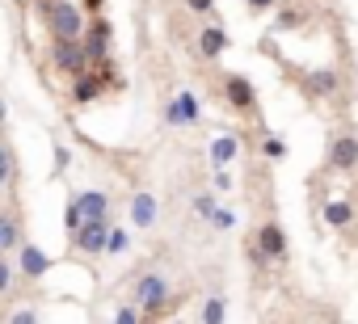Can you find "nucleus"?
I'll use <instances>...</instances> for the list:
<instances>
[{
	"label": "nucleus",
	"instance_id": "f257e3e1",
	"mask_svg": "<svg viewBox=\"0 0 358 324\" xmlns=\"http://www.w3.org/2000/svg\"><path fill=\"white\" fill-rule=\"evenodd\" d=\"M47 22H51L55 38H80V13L68 0H47Z\"/></svg>",
	"mask_w": 358,
	"mask_h": 324
},
{
	"label": "nucleus",
	"instance_id": "f03ea898",
	"mask_svg": "<svg viewBox=\"0 0 358 324\" xmlns=\"http://www.w3.org/2000/svg\"><path fill=\"white\" fill-rule=\"evenodd\" d=\"M169 303V282L160 278V274H143L139 282H135V307H143V311H160Z\"/></svg>",
	"mask_w": 358,
	"mask_h": 324
},
{
	"label": "nucleus",
	"instance_id": "7ed1b4c3",
	"mask_svg": "<svg viewBox=\"0 0 358 324\" xmlns=\"http://www.w3.org/2000/svg\"><path fill=\"white\" fill-rule=\"evenodd\" d=\"M110 236H114V228H110L106 219H89L72 240H76L80 253H101V249H110Z\"/></svg>",
	"mask_w": 358,
	"mask_h": 324
},
{
	"label": "nucleus",
	"instance_id": "20e7f679",
	"mask_svg": "<svg viewBox=\"0 0 358 324\" xmlns=\"http://www.w3.org/2000/svg\"><path fill=\"white\" fill-rule=\"evenodd\" d=\"M55 64H59L64 72H72V76H85V64H93V59H89V51H85L76 38H59V43H55Z\"/></svg>",
	"mask_w": 358,
	"mask_h": 324
},
{
	"label": "nucleus",
	"instance_id": "39448f33",
	"mask_svg": "<svg viewBox=\"0 0 358 324\" xmlns=\"http://www.w3.org/2000/svg\"><path fill=\"white\" fill-rule=\"evenodd\" d=\"M164 118H169V126H194L199 122V97L194 93H177L164 105Z\"/></svg>",
	"mask_w": 358,
	"mask_h": 324
},
{
	"label": "nucleus",
	"instance_id": "423d86ee",
	"mask_svg": "<svg viewBox=\"0 0 358 324\" xmlns=\"http://www.w3.org/2000/svg\"><path fill=\"white\" fill-rule=\"evenodd\" d=\"M257 249H262L266 257L282 261V257H287V236H282V228H278V223H266V228L257 232Z\"/></svg>",
	"mask_w": 358,
	"mask_h": 324
},
{
	"label": "nucleus",
	"instance_id": "0eeeda50",
	"mask_svg": "<svg viewBox=\"0 0 358 324\" xmlns=\"http://www.w3.org/2000/svg\"><path fill=\"white\" fill-rule=\"evenodd\" d=\"M329 160H333V169H354V165H358V139H354V135H341V139H333V147H329Z\"/></svg>",
	"mask_w": 358,
	"mask_h": 324
},
{
	"label": "nucleus",
	"instance_id": "6e6552de",
	"mask_svg": "<svg viewBox=\"0 0 358 324\" xmlns=\"http://www.w3.org/2000/svg\"><path fill=\"white\" fill-rule=\"evenodd\" d=\"M131 223H135L139 232L156 223V198H152V194H135V198H131Z\"/></svg>",
	"mask_w": 358,
	"mask_h": 324
},
{
	"label": "nucleus",
	"instance_id": "1a4fd4ad",
	"mask_svg": "<svg viewBox=\"0 0 358 324\" xmlns=\"http://www.w3.org/2000/svg\"><path fill=\"white\" fill-rule=\"evenodd\" d=\"M106 47H110V26H106V22L97 17V22L89 26V38H85V51H89V59L97 64V59L106 55Z\"/></svg>",
	"mask_w": 358,
	"mask_h": 324
},
{
	"label": "nucleus",
	"instance_id": "9d476101",
	"mask_svg": "<svg viewBox=\"0 0 358 324\" xmlns=\"http://www.w3.org/2000/svg\"><path fill=\"white\" fill-rule=\"evenodd\" d=\"M236 147H241L236 135H220V139L211 143V165H215V169H228L232 160H236Z\"/></svg>",
	"mask_w": 358,
	"mask_h": 324
},
{
	"label": "nucleus",
	"instance_id": "9b49d317",
	"mask_svg": "<svg viewBox=\"0 0 358 324\" xmlns=\"http://www.w3.org/2000/svg\"><path fill=\"white\" fill-rule=\"evenodd\" d=\"M76 207H80V215H85V219H106L110 198H106V194H97V190H89V194H80V198H76Z\"/></svg>",
	"mask_w": 358,
	"mask_h": 324
},
{
	"label": "nucleus",
	"instance_id": "f8f14e48",
	"mask_svg": "<svg viewBox=\"0 0 358 324\" xmlns=\"http://www.w3.org/2000/svg\"><path fill=\"white\" fill-rule=\"evenodd\" d=\"M22 270H26L30 278H43V274L51 270V257H47L43 249H34V244H26V249H22Z\"/></svg>",
	"mask_w": 358,
	"mask_h": 324
},
{
	"label": "nucleus",
	"instance_id": "ddd939ff",
	"mask_svg": "<svg viewBox=\"0 0 358 324\" xmlns=\"http://www.w3.org/2000/svg\"><path fill=\"white\" fill-rule=\"evenodd\" d=\"M228 101H232L236 110H249V105H253V84H249L245 76H232V80H228Z\"/></svg>",
	"mask_w": 358,
	"mask_h": 324
},
{
	"label": "nucleus",
	"instance_id": "4468645a",
	"mask_svg": "<svg viewBox=\"0 0 358 324\" xmlns=\"http://www.w3.org/2000/svg\"><path fill=\"white\" fill-rule=\"evenodd\" d=\"M199 47H203V55H207V59H215V55L228 47V34H224L220 26H207V30H203V38H199Z\"/></svg>",
	"mask_w": 358,
	"mask_h": 324
},
{
	"label": "nucleus",
	"instance_id": "2eb2a0df",
	"mask_svg": "<svg viewBox=\"0 0 358 324\" xmlns=\"http://www.w3.org/2000/svg\"><path fill=\"white\" fill-rule=\"evenodd\" d=\"M303 89H308L312 97H324V93L337 89V72H312V76L303 80Z\"/></svg>",
	"mask_w": 358,
	"mask_h": 324
},
{
	"label": "nucleus",
	"instance_id": "dca6fc26",
	"mask_svg": "<svg viewBox=\"0 0 358 324\" xmlns=\"http://www.w3.org/2000/svg\"><path fill=\"white\" fill-rule=\"evenodd\" d=\"M97 93H101V80L97 76H76V93H72L76 101H93Z\"/></svg>",
	"mask_w": 358,
	"mask_h": 324
},
{
	"label": "nucleus",
	"instance_id": "f3484780",
	"mask_svg": "<svg viewBox=\"0 0 358 324\" xmlns=\"http://www.w3.org/2000/svg\"><path fill=\"white\" fill-rule=\"evenodd\" d=\"M324 219H329L333 228H345V223L354 219V211H350L345 202H329V207H324Z\"/></svg>",
	"mask_w": 358,
	"mask_h": 324
},
{
	"label": "nucleus",
	"instance_id": "a211bd4d",
	"mask_svg": "<svg viewBox=\"0 0 358 324\" xmlns=\"http://www.w3.org/2000/svg\"><path fill=\"white\" fill-rule=\"evenodd\" d=\"M203 324H224V299L220 295H211L203 303Z\"/></svg>",
	"mask_w": 358,
	"mask_h": 324
},
{
	"label": "nucleus",
	"instance_id": "6ab92c4d",
	"mask_svg": "<svg viewBox=\"0 0 358 324\" xmlns=\"http://www.w3.org/2000/svg\"><path fill=\"white\" fill-rule=\"evenodd\" d=\"M85 223H89V219H85V215H80V207H76V202H72V207H68V211H64V228H68V232H72V236H76V232H80V228H85Z\"/></svg>",
	"mask_w": 358,
	"mask_h": 324
},
{
	"label": "nucleus",
	"instance_id": "aec40b11",
	"mask_svg": "<svg viewBox=\"0 0 358 324\" xmlns=\"http://www.w3.org/2000/svg\"><path fill=\"white\" fill-rule=\"evenodd\" d=\"M13 244H17V223L0 219V249H13Z\"/></svg>",
	"mask_w": 358,
	"mask_h": 324
},
{
	"label": "nucleus",
	"instance_id": "412c9836",
	"mask_svg": "<svg viewBox=\"0 0 358 324\" xmlns=\"http://www.w3.org/2000/svg\"><path fill=\"white\" fill-rule=\"evenodd\" d=\"M194 211H199L203 219H215V215H220V207H215L211 194H199V198H194Z\"/></svg>",
	"mask_w": 358,
	"mask_h": 324
},
{
	"label": "nucleus",
	"instance_id": "4be33fe9",
	"mask_svg": "<svg viewBox=\"0 0 358 324\" xmlns=\"http://www.w3.org/2000/svg\"><path fill=\"white\" fill-rule=\"evenodd\" d=\"M127 244H131V236H127L122 228H114V236H110V253H122Z\"/></svg>",
	"mask_w": 358,
	"mask_h": 324
},
{
	"label": "nucleus",
	"instance_id": "5701e85b",
	"mask_svg": "<svg viewBox=\"0 0 358 324\" xmlns=\"http://www.w3.org/2000/svg\"><path fill=\"white\" fill-rule=\"evenodd\" d=\"M114 324H139V311H135V307H118Z\"/></svg>",
	"mask_w": 358,
	"mask_h": 324
},
{
	"label": "nucleus",
	"instance_id": "b1692460",
	"mask_svg": "<svg viewBox=\"0 0 358 324\" xmlns=\"http://www.w3.org/2000/svg\"><path fill=\"white\" fill-rule=\"evenodd\" d=\"M9 324H38V316H34V307H22V311H13Z\"/></svg>",
	"mask_w": 358,
	"mask_h": 324
},
{
	"label": "nucleus",
	"instance_id": "393cba45",
	"mask_svg": "<svg viewBox=\"0 0 358 324\" xmlns=\"http://www.w3.org/2000/svg\"><path fill=\"white\" fill-rule=\"evenodd\" d=\"M266 156H287V143L282 139H266Z\"/></svg>",
	"mask_w": 358,
	"mask_h": 324
},
{
	"label": "nucleus",
	"instance_id": "a878e982",
	"mask_svg": "<svg viewBox=\"0 0 358 324\" xmlns=\"http://www.w3.org/2000/svg\"><path fill=\"white\" fill-rule=\"evenodd\" d=\"M186 5H190L194 13H211V5H215V0H186Z\"/></svg>",
	"mask_w": 358,
	"mask_h": 324
},
{
	"label": "nucleus",
	"instance_id": "bb28decb",
	"mask_svg": "<svg viewBox=\"0 0 358 324\" xmlns=\"http://www.w3.org/2000/svg\"><path fill=\"white\" fill-rule=\"evenodd\" d=\"M9 282H13V265H0V290H9Z\"/></svg>",
	"mask_w": 358,
	"mask_h": 324
},
{
	"label": "nucleus",
	"instance_id": "cd10ccee",
	"mask_svg": "<svg viewBox=\"0 0 358 324\" xmlns=\"http://www.w3.org/2000/svg\"><path fill=\"white\" fill-rule=\"evenodd\" d=\"M215 228H232V211H220L215 215Z\"/></svg>",
	"mask_w": 358,
	"mask_h": 324
},
{
	"label": "nucleus",
	"instance_id": "c85d7f7f",
	"mask_svg": "<svg viewBox=\"0 0 358 324\" xmlns=\"http://www.w3.org/2000/svg\"><path fill=\"white\" fill-rule=\"evenodd\" d=\"M249 5H253V9H270V5H274V0H249Z\"/></svg>",
	"mask_w": 358,
	"mask_h": 324
},
{
	"label": "nucleus",
	"instance_id": "c756f323",
	"mask_svg": "<svg viewBox=\"0 0 358 324\" xmlns=\"http://www.w3.org/2000/svg\"><path fill=\"white\" fill-rule=\"evenodd\" d=\"M85 5H89V9H93V13H97V9H101V0H85Z\"/></svg>",
	"mask_w": 358,
	"mask_h": 324
}]
</instances>
